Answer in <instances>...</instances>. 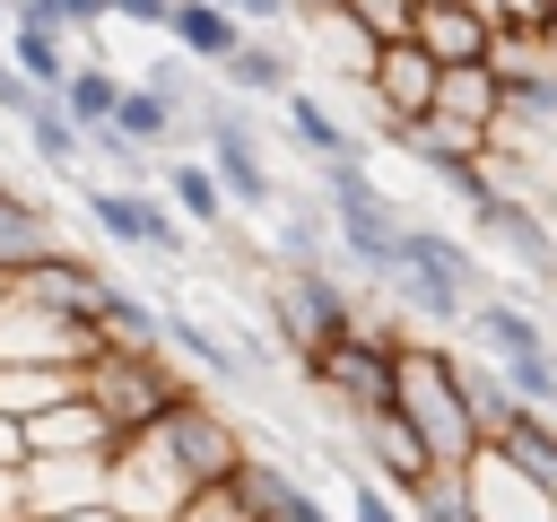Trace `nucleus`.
Here are the masks:
<instances>
[{
  "label": "nucleus",
  "instance_id": "obj_11",
  "mask_svg": "<svg viewBox=\"0 0 557 522\" xmlns=\"http://www.w3.org/2000/svg\"><path fill=\"white\" fill-rule=\"evenodd\" d=\"M96 348H104L96 322H70V313L26 304V296L0 304V365H87Z\"/></svg>",
  "mask_w": 557,
  "mask_h": 522
},
{
  "label": "nucleus",
  "instance_id": "obj_15",
  "mask_svg": "<svg viewBox=\"0 0 557 522\" xmlns=\"http://www.w3.org/2000/svg\"><path fill=\"white\" fill-rule=\"evenodd\" d=\"M26 487H35V522H61L78 505H113V452H44L26 461Z\"/></svg>",
  "mask_w": 557,
  "mask_h": 522
},
{
  "label": "nucleus",
  "instance_id": "obj_40",
  "mask_svg": "<svg viewBox=\"0 0 557 522\" xmlns=\"http://www.w3.org/2000/svg\"><path fill=\"white\" fill-rule=\"evenodd\" d=\"M348 17H357L374 44H409V35H418V0H348Z\"/></svg>",
  "mask_w": 557,
  "mask_h": 522
},
{
  "label": "nucleus",
  "instance_id": "obj_9",
  "mask_svg": "<svg viewBox=\"0 0 557 522\" xmlns=\"http://www.w3.org/2000/svg\"><path fill=\"white\" fill-rule=\"evenodd\" d=\"M104 496H113L122 522H183L200 487L165 461L157 435H122V444H113V487H104Z\"/></svg>",
  "mask_w": 557,
  "mask_h": 522
},
{
  "label": "nucleus",
  "instance_id": "obj_24",
  "mask_svg": "<svg viewBox=\"0 0 557 522\" xmlns=\"http://www.w3.org/2000/svg\"><path fill=\"white\" fill-rule=\"evenodd\" d=\"M26 444H35V461H44V452H113L122 435H113V418L78 391V400H61V409L26 418Z\"/></svg>",
  "mask_w": 557,
  "mask_h": 522
},
{
  "label": "nucleus",
  "instance_id": "obj_8",
  "mask_svg": "<svg viewBox=\"0 0 557 522\" xmlns=\"http://www.w3.org/2000/svg\"><path fill=\"white\" fill-rule=\"evenodd\" d=\"M78 209L104 226V244H122V252H148V261H183L191 252V226H183V209L165 200V191H148V183H78Z\"/></svg>",
  "mask_w": 557,
  "mask_h": 522
},
{
  "label": "nucleus",
  "instance_id": "obj_36",
  "mask_svg": "<svg viewBox=\"0 0 557 522\" xmlns=\"http://www.w3.org/2000/svg\"><path fill=\"white\" fill-rule=\"evenodd\" d=\"M17 130H26V148H35L52 174H78V165H87V130L70 122V104H61V96H44V104H35Z\"/></svg>",
  "mask_w": 557,
  "mask_h": 522
},
{
  "label": "nucleus",
  "instance_id": "obj_1",
  "mask_svg": "<svg viewBox=\"0 0 557 522\" xmlns=\"http://www.w3.org/2000/svg\"><path fill=\"white\" fill-rule=\"evenodd\" d=\"M392 409L426 435V452L444 470H470L487 452V435L470 418V391H461V357L435 348V339H400V391H392Z\"/></svg>",
  "mask_w": 557,
  "mask_h": 522
},
{
  "label": "nucleus",
  "instance_id": "obj_4",
  "mask_svg": "<svg viewBox=\"0 0 557 522\" xmlns=\"http://www.w3.org/2000/svg\"><path fill=\"white\" fill-rule=\"evenodd\" d=\"M261 322H270L278 348L305 365V357H322L331 339H348V331L366 322V296H357L339 270H270V287H261Z\"/></svg>",
  "mask_w": 557,
  "mask_h": 522
},
{
  "label": "nucleus",
  "instance_id": "obj_13",
  "mask_svg": "<svg viewBox=\"0 0 557 522\" xmlns=\"http://www.w3.org/2000/svg\"><path fill=\"white\" fill-rule=\"evenodd\" d=\"M470 226H479V244H496L505 261H522L540 287H557V235H548V217L522 191H496L487 209H470Z\"/></svg>",
  "mask_w": 557,
  "mask_h": 522
},
{
  "label": "nucleus",
  "instance_id": "obj_48",
  "mask_svg": "<svg viewBox=\"0 0 557 522\" xmlns=\"http://www.w3.org/2000/svg\"><path fill=\"white\" fill-rule=\"evenodd\" d=\"M61 522H122L113 505H78V513H61Z\"/></svg>",
  "mask_w": 557,
  "mask_h": 522
},
{
  "label": "nucleus",
  "instance_id": "obj_19",
  "mask_svg": "<svg viewBox=\"0 0 557 522\" xmlns=\"http://www.w3.org/2000/svg\"><path fill=\"white\" fill-rule=\"evenodd\" d=\"M52 252H70V235L52 226V209L0 183V278H26V270L52 261Z\"/></svg>",
  "mask_w": 557,
  "mask_h": 522
},
{
  "label": "nucleus",
  "instance_id": "obj_20",
  "mask_svg": "<svg viewBox=\"0 0 557 522\" xmlns=\"http://www.w3.org/2000/svg\"><path fill=\"white\" fill-rule=\"evenodd\" d=\"M339 261V235H331V209H313V200H278V217H270V270H331Z\"/></svg>",
  "mask_w": 557,
  "mask_h": 522
},
{
  "label": "nucleus",
  "instance_id": "obj_6",
  "mask_svg": "<svg viewBox=\"0 0 557 522\" xmlns=\"http://www.w3.org/2000/svg\"><path fill=\"white\" fill-rule=\"evenodd\" d=\"M200 157H209V174L226 183V200L235 209H252V217H278V174H270V157H261V130L244 122V96H200Z\"/></svg>",
  "mask_w": 557,
  "mask_h": 522
},
{
  "label": "nucleus",
  "instance_id": "obj_25",
  "mask_svg": "<svg viewBox=\"0 0 557 522\" xmlns=\"http://www.w3.org/2000/svg\"><path fill=\"white\" fill-rule=\"evenodd\" d=\"M435 122H461V130H496L505 122V87H496V70L487 61H461V70H444V87H435Z\"/></svg>",
  "mask_w": 557,
  "mask_h": 522
},
{
  "label": "nucleus",
  "instance_id": "obj_44",
  "mask_svg": "<svg viewBox=\"0 0 557 522\" xmlns=\"http://www.w3.org/2000/svg\"><path fill=\"white\" fill-rule=\"evenodd\" d=\"M183 522H252V513H244V496H235V487H209V496H191V513H183Z\"/></svg>",
  "mask_w": 557,
  "mask_h": 522
},
{
  "label": "nucleus",
  "instance_id": "obj_18",
  "mask_svg": "<svg viewBox=\"0 0 557 522\" xmlns=\"http://www.w3.org/2000/svg\"><path fill=\"white\" fill-rule=\"evenodd\" d=\"M357 444H366V470H374V478H383L392 496H409V487H418L426 470H444V461L426 452V435H418V426H409L400 409H383V418H366V426H357Z\"/></svg>",
  "mask_w": 557,
  "mask_h": 522
},
{
  "label": "nucleus",
  "instance_id": "obj_29",
  "mask_svg": "<svg viewBox=\"0 0 557 522\" xmlns=\"http://www.w3.org/2000/svg\"><path fill=\"white\" fill-rule=\"evenodd\" d=\"M122 96H131V78H122V70H113L104 52H78V70H70V87H61L70 122H78V130H113Z\"/></svg>",
  "mask_w": 557,
  "mask_h": 522
},
{
  "label": "nucleus",
  "instance_id": "obj_43",
  "mask_svg": "<svg viewBox=\"0 0 557 522\" xmlns=\"http://www.w3.org/2000/svg\"><path fill=\"white\" fill-rule=\"evenodd\" d=\"M496 26H522V35H548V26H557V0H496Z\"/></svg>",
  "mask_w": 557,
  "mask_h": 522
},
{
  "label": "nucleus",
  "instance_id": "obj_16",
  "mask_svg": "<svg viewBox=\"0 0 557 522\" xmlns=\"http://www.w3.org/2000/svg\"><path fill=\"white\" fill-rule=\"evenodd\" d=\"M226 487L244 496V513H252V522H348L339 505H322V496H313V487H305L287 461H270V452H252V461H244Z\"/></svg>",
  "mask_w": 557,
  "mask_h": 522
},
{
  "label": "nucleus",
  "instance_id": "obj_34",
  "mask_svg": "<svg viewBox=\"0 0 557 522\" xmlns=\"http://www.w3.org/2000/svg\"><path fill=\"white\" fill-rule=\"evenodd\" d=\"M461 391H470L479 435H487V444H505V426L522 418V391L505 383V365H496V357H461Z\"/></svg>",
  "mask_w": 557,
  "mask_h": 522
},
{
  "label": "nucleus",
  "instance_id": "obj_2",
  "mask_svg": "<svg viewBox=\"0 0 557 522\" xmlns=\"http://www.w3.org/2000/svg\"><path fill=\"white\" fill-rule=\"evenodd\" d=\"M392 304L400 313H426V322H470V304L487 296V270H479V252L453 235V226H426V217H409L400 226V261H392Z\"/></svg>",
  "mask_w": 557,
  "mask_h": 522
},
{
  "label": "nucleus",
  "instance_id": "obj_5",
  "mask_svg": "<svg viewBox=\"0 0 557 522\" xmlns=\"http://www.w3.org/2000/svg\"><path fill=\"white\" fill-rule=\"evenodd\" d=\"M200 383H183L165 365V348H96L87 357V400L113 418V435H148L174 400H191Z\"/></svg>",
  "mask_w": 557,
  "mask_h": 522
},
{
  "label": "nucleus",
  "instance_id": "obj_49",
  "mask_svg": "<svg viewBox=\"0 0 557 522\" xmlns=\"http://www.w3.org/2000/svg\"><path fill=\"white\" fill-rule=\"evenodd\" d=\"M540 61H548V78H557V26H548V35H540Z\"/></svg>",
  "mask_w": 557,
  "mask_h": 522
},
{
  "label": "nucleus",
  "instance_id": "obj_7",
  "mask_svg": "<svg viewBox=\"0 0 557 522\" xmlns=\"http://www.w3.org/2000/svg\"><path fill=\"white\" fill-rule=\"evenodd\" d=\"M148 435L165 444V461H174V470H183V478H191L200 496H209V487H226V478H235V470L252 461V444H244V426H235V418H226V409H218L209 391H191V400H174V409H165V418H157Z\"/></svg>",
  "mask_w": 557,
  "mask_h": 522
},
{
  "label": "nucleus",
  "instance_id": "obj_21",
  "mask_svg": "<svg viewBox=\"0 0 557 522\" xmlns=\"http://www.w3.org/2000/svg\"><path fill=\"white\" fill-rule=\"evenodd\" d=\"M165 348H174V357H191L209 383H261V374L244 365V348H235L218 322H200L191 304H165Z\"/></svg>",
  "mask_w": 557,
  "mask_h": 522
},
{
  "label": "nucleus",
  "instance_id": "obj_47",
  "mask_svg": "<svg viewBox=\"0 0 557 522\" xmlns=\"http://www.w3.org/2000/svg\"><path fill=\"white\" fill-rule=\"evenodd\" d=\"M35 461V444H26V418H9L0 409V470H26Z\"/></svg>",
  "mask_w": 557,
  "mask_h": 522
},
{
  "label": "nucleus",
  "instance_id": "obj_39",
  "mask_svg": "<svg viewBox=\"0 0 557 522\" xmlns=\"http://www.w3.org/2000/svg\"><path fill=\"white\" fill-rule=\"evenodd\" d=\"M505 122H522V130H557V78H548V70L513 78V87H505Z\"/></svg>",
  "mask_w": 557,
  "mask_h": 522
},
{
  "label": "nucleus",
  "instance_id": "obj_28",
  "mask_svg": "<svg viewBox=\"0 0 557 522\" xmlns=\"http://www.w3.org/2000/svg\"><path fill=\"white\" fill-rule=\"evenodd\" d=\"M296 35H305V44H313V52H322V61H331V70L348 78V87H366V70H374V52H383V44H374V35H366V26L348 17V9L296 17Z\"/></svg>",
  "mask_w": 557,
  "mask_h": 522
},
{
  "label": "nucleus",
  "instance_id": "obj_52",
  "mask_svg": "<svg viewBox=\"0 0 557 522\" xmlns=\"http://www.w3.org/2000/svg\"><path fill=\"white\" fill-rule=\"evenodd\" d=\"M0 304H9V278H0Z\"/></svg>",
  "mask_w": 557,
  "mask_h": 522
},
{
  "label": "nucleus",
  "instance_id": "obj_17",
  "mask_svg": "<svg viewBox=\"0 0 557 522\" xmlns=\"http://www.w3.org/2000/svg\"><path fill=\"white\" fill-rule=\"evenodd\" d=\"M470 505H479V522H557V496H548V487H531L496 444L470 461Z\"/></svg>",
  "mask_w": 557,
  "mask_h": 522
},
{
  "label": "nucleus",
  "instance_id": "obj_31",
  "mask_svg": "<svg viewBox=\"0 0 557 522\" xmlns=\"http://www.w3.org/2000/svg\"><path fill=\"white\" fill-rule=\"evenodd\" d=\"M487 35H496V26L453 0V9H418V35H409V44H426L444 70H461V61H487Z\"/></svg>",
  "mask_w": 557,
  "mask_h": 522
},
{
  "label": "nucleus",
  "instance_id": "obj_10",
  "mask_svg": "<svg viewBox=\"0 0 557 522\" xmlns=\"http://www.w3.org/2000/svg\"><path fill=\"white\" fill-rule=\"evenodd\" d=\"M435 87H444V61H435L426 44H383L374 70H366V113H374V130L392 139V130L426 122V113H435Z\"/></svg>",
  "mask_w": 557,
  "mask_h": 522
},
{
  "label": "nucleus",
  "instance_id": "obj_46",
  "mask_svg": "<svg viewBox=\"0 0 557 522\" xmlns=\"http://www.w3.org/2000/svg\"><path fill=\"white\" fill-rule=\"evenodd\" d=\"M0 522H35V487H26V470H0Z\"/></svg>",
  "mask_w": 557,
  "mask_h": 522
},
{
  "label": "nucleus",
  "instance_id": "obj_45",
  "mask_svg": "<svg viewBox=\"0 0 557 522\" xmlns=\"http://www.w3.org/2000/svg\"><path fill=\"white\" fill-rule=\"evenodd\" d=\"M174 9H183V0H113V17H122V26H157V35L174 26Z\"/></svg>",
  "mask_w": 557,
  "mask_h": 522
},
{
  "label": "nucleus",
  "instance_id": "obj_32",
  "mask_svg": "<svg viewBox=\"0 0 557 522\" xmlns=\"http://www.w3.org/2000/svg\"><path fill=\"white\" fill-rule=\"evenodd\" d=\"M278 113H287V139H296L313 165H331V157H366V148H357V130H348V122H339V113H331L313 87H296Z\"/></svg>",
  "mask_w": 557,
  "mask_h": 522
},
{
  "label": "nucleus",
  "instance_id": "obj_3",
  "mask_svg": "<svg viewBox=\"0 0 557 522\" xmlns=\"http://www.w3.org/2000/svg\"><path fill=\"white\" fill-rule=\"evenodd\" d=\"M400 339H409L400 313H383V322L366 313L348 339H331L322 357H305V383H313L348 426H366V418H383L392 391H400Z\"/></svg>",
  "mask_w": 557,
  "mask_h": 522
},
{
  "label": "nucleus",
  "instance_id": "obj_33",
  "mask_svg": "<svg viewBox=\"0 0 557 522\" xmlns=\"http://www.w3.org/2000/svg\"><path fill=\"white\" fill-rule=\"evenodd\" d=\"M0 52H9V61H17V70L44 87V96H61V87H70V70H78L70 35H52V26H26V17L9 26V44H0Z\"/></svg>",
  "mask_w": 557,
  "mask_h": 522
},
{
  "label": "nucleus",
  "instance_id": "obj_41",
  "mask_svg": "<svg viewBox=\"0 0 557 522\" xmlns=\"http://www.w3.org/2000/svg\"><path fill=\"white\" fill-rule=\"evenodd\" d=\"M348 522H409V505H400L374 470H357V478H348Z\"/></svg>",
  "mask_w": 557,
  "mask_h": 522
},
{
  "label": "nucleus",
  "instance_id": "obj_30",
  "mask_svg": "<svg viewBox=\"0 0 557 522\" xmlns=\"http://www.w3.org/2000/svg\"><path fill=\"white\" fill-rule=\"evenodd\" d=\"M78 391H87V365H0V409L9 418H44Z\"/></svg>",
  "mask_w": 557,
  "mask_h": 522
},
{
  "label": "nucleus",
  "instance_id": "obj_14",
  "mask_svg": "<svg viewBox=\"0 0 557 522\" xmlns=\"http://www.w3.org/2000/svg\"><path fill=\"white\" fill-rule=\"evenodd\" d=\"M470 339H479V357H496L505 374L513 365H540V357H557L548 348V331H540V313L522 304V296H505V287H487L479 304H470V322H461Z\"/></svg>",
  "mask_w": 557,
  "mask_h": 522
},
{
  "label": "nucleus",
  "instance_id": "obj_50",
  "mask_svg": "<svg viewBox=\"0 0 557 522\" xmlns=\"http://www.w3.org/2000/svg\"><path fill=\"white\" fill-rule=\"evenodd\" d=\"M322 9H348V0H296V17H322Z\"/></svg>",
  "mask_w": 557,
  "mask_h": 522
},
{
  "label": "nucleus",
  "instance_id": "obj_37",
  "mask_svg": "<svg viewBox=\"0 0 557 522\" xmlns=\"http://www.w3.org/2000/svg\"><path fill=\"white\" fill-rule=\"evenodd\" d=\"M400 505H409V522H479V505H470V470H426Z\"/></svg>",
  "mask_w": 557,
  "mask_h": 522
},
{
  "label": "nucleus",
  "instance_id": "obj_27",
  "mask_svg": "<svg viewBox=\"0 0 557 522\" xmlns=\"http://www.w3.org/2000/svg\"><path fill=\"white\" fill-rule=\"evenodd\" d=\"M165 35H174V52H191L200 70H226V61H235V44H244L252 26H244L235 9H218V0H183Z\"/></svg>",
  "mask_w": 557,
  "mask_h": 522
},
{
  "label": "nucleus",
  "instance_id": "obj_12",
  "mask_svg": "<svg viewBox=\"0 0 557 522\" xmlns=\"http://www.w3.org/2000/svg\"><path fill=\"white\" fill-rule=\"evenodd\" d=\"M113 287H122V278H104L87 252H52V261H35L26 278H9V296H26V304H52V313H70V322H104Z\"/></svg>",
  "mask_w": 557,
  "mask_h": 522
},
{
  "label": "nucleus",
  "instance_id": "obj_35",
  "mask_svg": "<svg viewBox=\"0 0 557 522\" xmlns=\"http://www.w3.org/2000/svg\"><path fill=\"white\" fill-rule=\"evenodd\" d=\"M496 452H505L531 487H548V496H557V418H548V409H531V400H522V418L505 426V444H496Z\"/></svg>",
  "mask_w": 557,
  "mask_h": 522
},
{
  "label": "nucleus",
  "instance_id": "obj_22",
  "mask_svg": "<svg viewBox=\"0 0 557 522\" xmlns=\"http://www.w3.org/2000/svg\"><path fill=\"white\" fill-rule=\"evenodd\" d=\"M218 78H226V96H270V104H287V96H296V52H287V35H244Z\"/></svg>",
  "mask_w": 557,
  "mask_h": 522
},
{
  "label": "nucleus",
  "instance_id": "obj_42",
  "mask_svg": "<svg viewBox=\"0 0 557 522\" xmlns=\"http://www.w3.org/2000/svg\"><path fill=\"white\" fill-rule=\"evenodd\" d=\"M35 104H44V87H35V78H26V70L0 52V113H9V122H26Z\"/></svg>",
  "mask_w": 557,
  "mask_h": 522
},
{
  "label": "nucleus",
  "instance_id": "obj_51",
  "mask_svg": "<svg viewBox=\"0 0 557 522\" xmlns=\"http://www.w3.org/2000/svg\"><path fill=\"white\" fill-rule=\"evenodd\" d=\"M9 26H17V0H0V44H9Z\"/></svg>",
  "mask_w": 557,
  "mask_h": 522
},
{
  "label": "nucleus",
  "instance_id": "obj_26",
  "mask_svg": "<svg viewBox=\"0 0 557 522\" xmlns=\"http://www.w3.org/2000/svg\"><path fill=\"white\" fill-rule=\"evenodd\" d=\"M157 191L183 209V226H226V217H235V200H226V183L209 174V157H183V148H174V157L157 165Z\"/></svg>",
  "mask_w": 557,
  "mask_h": 522
},
{
  "label": "nucleus",
  "instance_id": "obj_38",
  "mask_svg": "<svg viewBox=\"0 0 557 522\" xmlns=\"http://www.w3.org/2000/svg\"><path fill=\"white\" fill-rule=\"evenodd\" d=\"M26 26H52V35H96L113 17V0H17Z\"/></svg>",
  "mask_w": 557,
  "mask_h": 522
},
{
  "label": "nucleus",
  "instance_id": "obj_23",
  "mask_svg": "<svg viewBox=\"0 0 557 522\" xmlns=\"http://www.w3.org/2000/svg\"><path fill=\"white\" fill-rule=\"evenodd\" d=\"M113 130H122L131 148H148V157H174V139H183V130H200V122H191V104H174V96H157L148 78H131V96H122V113H113Z\"/></svg>",
  "mask_w": 557,
  "mask_h": 522
}]
</instances>
